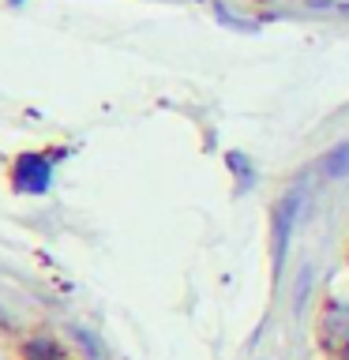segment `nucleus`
Listing matches in <instances>:
<instances>
[{"instance_id":"1","label":"nucleus","mask_w":349,"mask_h":360,"mask_svg":"<svg viewBox=\"0 0 349 360\" xmlns=\"http://www.w3.org/2000/svg\"><path fill=\"white\" fill-rule=\"evenodd\" d=\"M53 184V158L49 154H19L11 162V188L23 195H45Z\"/></svg>"},{"instance_id":"2","label":"nucleus","mask_w":349,"mask_h":360,"mask_svg":"<svg viewBox=\"0 0 349 360\" xmlns=\"http://www.w3.org/2000/svg\"><path fill=\"white\" fill-rule=\"evenodd\" d=\"M319 338L334 356H349V304H326L319 319Z\"/></svg>"},{"instance_id":"3","label":"nucleus","mask_w":349,"mask_h":360,"mask_svg":"<svg viewBox=\"0 0 349 360\" xmlns=\"http://www.w3.org/2000/svg\"><path fill=\"white\" fill-rule=\"evenodd\" d=\"M297 214H300V191H289V195L281 199L278 214H274V255H278V263L286 259L289 233H293V221H297Z\"/></svg>"},{"instance_id":"5","label":"nucleus","mask_w":349,"mask_h":360,"mask_svg":"<svg viewBox=\"0 0 349 360\" xmlns=\"http://www.w3.org/2000/svg\"><path fill=\"white\" fill-rule=\"evenodd\" d=\"M23 360H64V349L53 338H30L23 345Z\"/></svg>"},{"instance_id":"4","label":"nucleus","mask_w":349,"mask_h":360,"mask_svg":"<svg viewBox=\"0 0 349 360\" xmlns=\"http://www.w3.org/2000/svg\"><path fill=\"white\" fill-rule=\"evenodd\" d=\"M319 169H323V176H331V180L349 176V139H345V143H338L334 150H326V154H323V162H319Z\"/></svg>"}]
</instances>
